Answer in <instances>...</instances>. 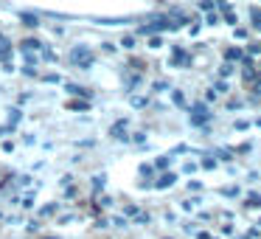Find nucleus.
Here are the masks:
<instances>
[{"mask_svg":"<svg viewBox=\"0 0 261 239\" xmlns=\"http://www.w3.org/2000/svg\"><path fill=\"white\" fill-rule=\"evenodd\" d=\"M48 239H57V236H48Z\"/></svg>","mask_w":261,"mask_h":239,"instance_id":"obj_1","label":"nucleus"}]
</instances>
